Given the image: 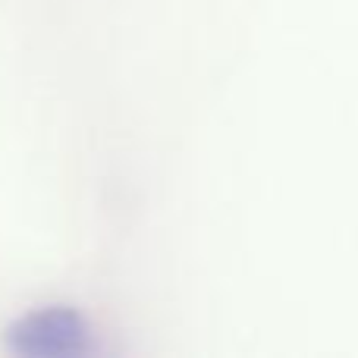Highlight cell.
I'll use <instances>...</instances> for the list:
<instances>
[{
  "label": "cell",
  "instance_id": "cell-1",
  "mask_svg": "<svg viewBox=\"0 0 358 358\" xmlns=\"http://www.w3.org/2000/svg\"><path fill=\"white\" fill-rule=\"evenodd\" d=\"M10 346L22 355H92L98 352V334L73 308H38L10 330Z\"/></svg>",
  "mask_w": 358,
  "mask_h": 358
}]
</instances>
